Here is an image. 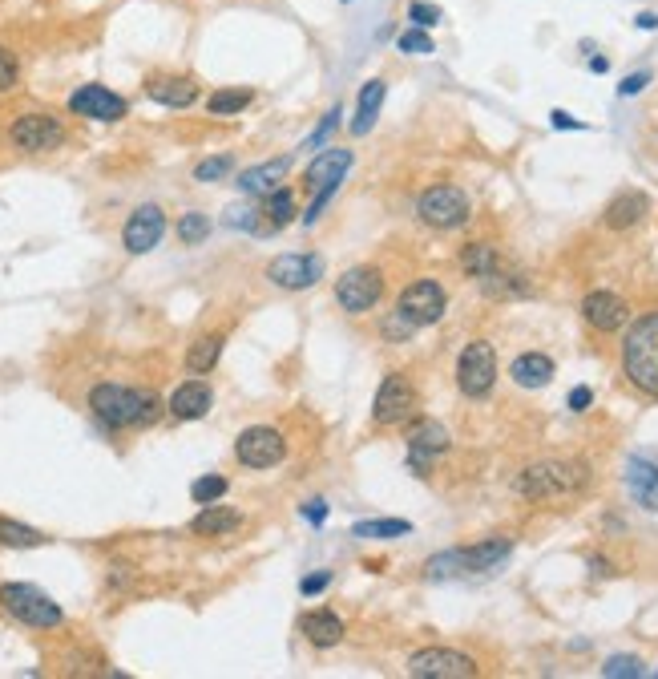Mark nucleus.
Masks as SVG:
<instances>
[{
  "mask_svg": "<svg viewBox=\"0 0 658 679\" xmlns=\"http://www.w3.org/2000/svg\"><path fill=\"white\" fill-rule=\"evenodd\" d=\"M327 582H332V574L319 570V574H307V578L299 582V591H303V595H319V591H327Z\"/></svg>",
  "mask_w": 658,
  "mask_h": 679,
  "instance_id": "c03bdc74",
  "label": "nucleus"
},
{
  "mask_svg": "<svg viewBox=\"0 0 658 679\" xmlns=\"http://www.w3.org/2000/svg\"><path fill=\"white\" fill-rule=\"evenodd\" d=\"M384 93H388V85H384L380 77H372V81H364V85H360L356 122H352V134H356V138L372 134V126H376V118H380V106H384Z\"/></svg>",
  "mask_w": 658,
  "mask_h": 679,
  "instance_id": "a878e982",
  "label": "nucleus"
},
{
  "mask_svg": "<svg viewBox=\"0 0 658 679\" xmlns=\"http://www.w3.org/2000/svg\"><path fill=\"white\" fill-rule=\"evenodd\" d=\"M336 126H340V106H336V110H327V118L315 126V134L307 138V150H319L327 138H332V130H336Z\"/></svg>",
  "mask_w": 658,
  "mask_h": 679,
  "instance_id": "ea45409f",
  "label": "nucleus"
},
{
  "mask_svg": "<svg viewBox=\"0 0 658 679\" xmlns=\"http://www.w3.org/2000/svg\"><path fill=\"white\" fill-rule=\"evenodd\" d=\"M239 514L235 510H227V506H202V514L190 522V530L194 534H206V538H223V534H231V530H239Z\"/></svg>",
  "mask_w": 658,
  "mask_h": 679,
  "instance_id": "cd10ccee",
  "label": "nucleus"
},
{
  "mask_svg": "<svg viewBox=\"0 0 658 679\" xmlns=\"http://www.w3.org/2000/svg\"><path fill=\"white\" fill-rule=\"evenodd\" d=\"M590 69H594V73H606V69H610V61H606V57H594V61H590Z\"/></svg>",
  "mask_w": 658,
  "mask_h": 679,
  "instance_id": "3c124183",
  "label": "nucleus"
},
{
  "mask_svg": "<svg viewBox=\"0 0 658 679\" xmlns=\"http://www.w3.org/2000/svg\"><path fill=\"white\" fill-rule=\"evenodd\" d=\"M287 170H291V158L259 162V166H251V170L239 174V190H243V194H271V190H279V182L287 178Z\"/></svg>",
  "mask_w": 658,
  "mask_h": 679,
  "instance_id": "5701e85b",
  "label": "nucleus"
},
{
  "mask_svg": "<svg viewBox=\"0 0 658 679\" xmlns=\"http://www.w3.org/2000/svg\"><path fill=\"white\" fill-rule=\"evenodd\" d=\"M396 45H400L404 53H412V57H428V53H436V45H432V37H428L424 29H404V33L396 37Z\"/></svg>",
  "mask_w": 658,
  "mask_h": 679,
  "instance_id": "4c0bfd02",
  "label": "nucleus"
},
{
  "mask_svg": "<svg viewBox=\"0 0 658 679\" xmlns=\"http://www.w3.org/2000/svg\"><path fill=\"white\" fill-rule=\"evenodd\" d=\"M590 469L582 461H537L517 477V494L529 502H550V498H570L586 490Z\"/></svg>",
  "mask_w": 658,
  "mask_h": 679,
  "instance_id": "f03ea898",
  "label": "nucleus"
},
{
  "mask_svg": "<svg viewBox=\"0 0 658 679\" xmlns=\"http://www.w3.org/2000/svg\"><path fill=\"white\" fill-rule=\"evenodd\" d=\"M420 219L436 231H453V227H465L469 223V194L457 190V186H428L416 203Z\"/></svg>",
  "mask_w": 658,
  "mask_h": 679,
  "instance_id": "1a4fd4ad",
  "label": "nucleus"
},
{
  "mask_svg": "<svg viewBox=\"0 0 658 679\" xmlns=\"http://www.w3.org/2000/svg\"><path fill=\"white\" fill-rule=\"evenodd\" d=\"M303 518H307L311 526H323V518H327V502H323V498L307 502V506H303Z\"/></svg>",
  "mask_w": 658,
  "mask_h": 679,
  "instance_id": "49530a36",
  "label": "nucleus"
},
{
  "mask_svg": "<svg viewBox=\"0 0 658 679\" xmlns=\"http://www.w3.org/2000/svg\"><path fill=\"white\" fill-rule=\"evenodd\" d=\"M146 93L154 97L158 106H170V110H186L198 102V85L190 77H154L146 85Z\"/></svg>",
  "mask_w": 658,
  "mask_h": 679,
  "instance_id": "412c9836",
  "label": "nucleus"
},
{
  "mask_svg": "<svg viewBox=\"0 0 658 679\" xmlns=\"http://www.w3.org/2000/svg\"><path fill=\"white\" fill-rule=\"evenodd\" d=\"M89 409L109 429H130V425H154L158 421V397L146 388L126 384H97L89 393Z\"/></svg>",
  "mask_w": 658,
  "mask_h": 679,
  "instance_id": "f257e3e1",
  "label": "nucleus"
},
{
  "mask_svg": "<svg viewBox=\"0 0 658 679\" xmlns=\"http://www.w3.org/2000/svg\"><path fill=\"white\" fill-rule=\"evenodd\" d=\"M582 316L598 332H618L630 320V308H626L622 296H614V291H590V296L582 300Z\"/></svg>",
  "mask_w": 658,
  "mask_h": 679,
  "instance_id": "a211bd4d",
  "label": "nucleus"
},
{
  "mask_svg": "<svg viewBox=\"0 0 658 679\" xmlns=\"http://www.w3.org/2000/svg\"><path fill=\"white\" fill-rule=\"evenodd\" d=\"M162 235H166V215H162V207L146 203V207H138V211L126 219L122 243H126L130 255H146V251H154V247L162 243Z\"/></svg>",
  "mask_w": 658,
  "mask_h": 679,
  "instance_id": "2eb2a0df",
  "label": "nucleus"
},
{
  "mask_svg": "<svg viewBox=\"0 0 658 679\" xmlns=\"http://www.w3.org/2000/svg\"><path fill=\"white\" fill-rule=\"evenodd\" d=\"M646 211H650V199H646V194H638V190H622L618 199L606 207L602 223H606L610 231H626V227H634Z\"/></svg>",
  "mask_w": 658,
  "mask_h": 679,
  "instance_id": "b1692460",
  "label": "nucleus"
},
{
  "mask_svg": "<svg viewBox=\"0 0 658 679\" xmlns=\"http://www.w3.org/2000/svg\"><path fill=\"white\" fill-rule=\"evenodd\" d=\"M283 453H287V441H283V433L271 429V425H251V429H243L239 441H235V457H239L247 469H271V465L283 461Z\"/></svg>",
  "mask_w": 658,
  "mask_h": 679,
  "instance_id": "f8f14e48",
  "label": "nucleus"
},
{
  "mask_svg": "<svg viewBox=\"0 0 658 679\" xmlns=\"http://www.w3.org/2000/svg\"><path fill=\"white\" fill-rule=\"evenodd\" d=\"M602 675H610V679H630V675H646V667H642V659H634V655H614V659H606Z\"/></svg>",
  "mask_w": 658,
  "mask_h": 679,
  "instance_id": "58836bf2",
  "label": "nucleus"
},
{
  "mask_svg": "<svg viewBox=\"0 0 658 679\" xmlns=\"http://www.w3.org/2000/svg\"><path fill=\"white\" fill-rule=\"evenodd\" d=\"M634 25H638V29H658V17H654V13H642Z\"/></svg>",
  "mask_w": 658,
  "mask_h": 679,
  "instance_id": "8fccbe9b",
  "label": "nucleus"
},
{
  "mask_svg": "<svg viewBox=\"0 0 658 679\" xmlns=\"http://www.w3.org/2000/svg\"><path fill=\"white\" fill-rule=\"evenodd\" d=\"M461 267H465L473 279H485V275H493V271L501 267V255H497L493 243H469V247L461 251Z\"/></svg>",
  "mask_w": 658,
  "mask_h": 679,
  "instance_id": "c85d7f7f",
  "label": "nucleus"
},
{
  "mask_svg": "<svg viewBox=\"0 0 658 679\" xmlns=\"http://www.w3.org/2000/svg\"><path fill=\"white\" fill-rule=\"evenodd\" d=\"M493 380H497V352H493V344H489V340L465 344V352H461V360H457V384H461V393L473 397V401H481V397L493 393Z\"/></svg>",
  "mask_w": 658,
  "mask_h": 679,
  "instance_id": "6e6552de",
  "label": "nucleus"
},
{
  "mask_svg": "<svg viewBox=\"0 0 658 679\" xmlns=\"http://www.w3.org/2000/svg\"><path fill=\"white\" fill-rule=\"evenodd\" d=\"M590 401H594V393H590V388H586V384H582V388H574V393H570V409H574V413L590 409Z\"/></svg>",
  "mask_w": 658,
  "mask_h": 679,
  "instance_id": "09e8293b",
  "label": "nucleus"
},
{
  "mask_svg": "<svg viewBox=\"0 0 658 679\" xmlns=\"http://www.w3.org/2000/svg\"><path fill=\"white\" fill-rule=\"evenodd\" d=\"M449 449V433L436 425V421H428V417H420V421H412V429H408V469L412 473H428V465L436 461Z\"/></svg>",
  "mask_w": 658,
  "mask_h": 679,
  "instance_id": "ddd939ff",
  "label": "nucleus"
},
{
  "mask_svg": "<svg viewBox=\"0 0 658 679\" xmlns=\"http://www.w3.org/2000/svg\"><path fill=\"white\" fill-rule=\"evenodd\" d=\"M420 409V397H416V384L404 376V372H388L384 384L376 388V405H372V421L376 425H404L412 421Z\"/></svg>",
  "mask_w": 658,
  "mask_h": 679,
  "instance_id": "0eeeda50",
  "label": "nucleus"
},
{
  "mask_svg": "<svg viewBox=\"0 0 658 679\" xmlns=\"http://www.w3.org/2000/svg\"><path fill=\"white\" fill-rule=\"evenodd\" d=\"M0 546L33 550V546H45V534L33 530V526H21V522H13V518H0Z\"/></svg>",
  "mask_w": 658,
  "mask_h": 679,
  "instance_id": "473e14b6",
  "label": "nucleus"
},
{
  "mask_svg": "<svg viewBox=\"0 0 658 679\" xmlns=\"http://www.w3.org/2000/svg\"><path fill=\"white\" fill-rule=\"evenodd\" d=\"M255 215H259L255 207H231V211H227V223H231V227H251V231H259V219H255Z\"/></svg>",
  "mask_w": 658,
  "mask_h": 679,
  "instance_id": "37998d69",
  "label": "nucleus"
},
{
  "mask_svg": "<svg viewBox=\"0 0 658 679\" xmlns=\"http://www.w3.org/2000/svg\"><path fill=\"white\" fill-rule=\"evenodd\" d=\"M408 675L412 679H469L477 675V659L449 651V647H428L408 659Z\"/></svg>",
  "mask_w": 658,
  "mask_h": 679,
  "instance_id": "9b49d317",
  "label": "nucleus"
},
{
  "mask_svg": "<svg viewBox=\"0 0 658 679\" xmlns=\"http://www.w3.org/2000/svg\"><path fill=\"white\" fill-rule=\"evenodd\" d=\"M263 215H267V223H263L259 231H279V227H287L291 215H295V194H291V190H271Z\"/></svg>",
  "mask_w": 658,
  "mask_h": 679,
  "instance_id": "2f4dec72",
  "label": "nucleus"
},
{
  "mask_svg": "<svg viewBox=\"0 0 658 679\" xmlns=\"http://www.w3.org/2000/svg\"><path fill=\"white\" fill-rule=\"evenodd\" d=\"M210 235V219L206 215H198V211H190V215H182V223H178V239L186 243V247H194V243H202Z\"/></svg>",
  "mask_w": 658,
  "mask_h": 679,
  "instance_id": "c9c22d12",
  "label": "nucleus"
},
{
  "mask_svg": "<svg viewBox=\"0 0 658 679\" xmlns=\"http://www.w3.org/2000/svg\"><path fill=\"white\" fill-rule=\"evenodd\" d=\"M267 279L283 291H303L323 279V259L319 255H279L267 263Z\"/></svg>",
  "mask_w": 658,
  "mask_h": 679,
  "instance_id": "4468645a",
  "label": "nucleus"
},
{
  "mask_svg": "<svg viewBox=\"0 0 658 679\" xmlns=\"http://www.w3.org/2000/svg\"><path fill=\"white\" fill-rule=\"evenodd\" d=\"M513 550L509 538H489V542H477V546H461V550H449V554H436L428 558L424 574L428 578H453V574H477V570H493L497 562H505Z\"/></svg>",
  "mask_w": 658,
  "mask_h": 679,
  "instance_id": "20e7f679",
  "label": "nucleus"
},
{
  "mask_svg": "<svg viewBox=\"0 0 658 679\" xmlns=\"http://www.w3.org/2000/svg\"><path fill=\"white\" fill-rule=\"evenodd\" d=\"M251 97H255V93H251L247 85H243V89H239V85H235V89H214V93H210V102H206V110H210L214 118H227V114L247 110V106H251Z\"/></svg>",
  "mask_w": 658,
  "mask_h": 679,
  "instance_id": "7c9ffc66",
  "label": "nucleus"
},
{
  "mask_svg": "<svg viewBox=\"0 0 658 679\" xmlns=\"http://www.w3.org/2000/svg\"><path fill=\"white\" fill-rule=\"evenodd\" d=\"M380 296H384V275H380L376 267H352V271H344V279L336 283V300H340V308L352 312V316H364L368 308H376Z\"/></svg>",
  "mask_w": 658,
  "mask_h": 679,
  "instance_id": "9d476101",
  "label": "nucleus"
},
{
  "mask_svg": "<svg viewBox=\"0 0 658 679\" xmlns=\"http://www.w3.org/2000/svg\"><path fill=\"white\" fill-rule=\"evenodd\" d=\"M227 494V477H218V473H206V477H198L194 485H190V498L198 502V506H210V502H218Z\"/></svg>",
  "mask_w": 658,
  "mask_h": 679,
  "instance_id": "f704fd0d",
  "label": "nucleus"
},
{
  "mask_svg": "<svg viewBox=\"0 0 658 679\" xmlns=\"http://www.w3.org/2000/svg\"><path fill=\"white\" fill-rule=\"evenodd\" d=\"M17 77H21V65H17V57H13L9 49H0V93H9V89L17 85Z\"/></svg>",
  "mask_w": 658,
  "mask_h": 679,
  "instance_id": "a19ab883",
  "label": "nucleus"
},
{
  "mask_svg": "<svg viewBox=\"0 0 658 679\" xmlns=\"http://www.w3.org/2000/svg\"><path fill=\"white\" fill-rule=\"evenodd\" d=\"M9 138H13V146H21V150H53V146H61V138H65V130H61V122L57 118H49V114H25V118H17L13 122V130H9Z\"/></svg>",
  "mask_w": 658,
  "mask_h": 679,
  "instance_id": "f3484780",
  "label": "nucleus"
},
{
  "mask_svg": "<svg viewBox=\"0 0 658 679\" xmlns=\"http://www.w3.org/2000/svg\"><path fill=\"white\" fill-rule=\"evenodd\" d=\"M218 356H223V336H198L190 344V352H186V368L202 376V372H210L218 364Z\"/></svg>",
  "mask_w": 658,
  "mask_h": 679,
  "instance_id": "c756f323",
  "label": "nucleus"
},
{
  "mask_svg": "<svg viewBox=\"0 0 658 679\" xmlns=\"http://www.w3.org/2000/svg\"><path fill=\"white\" fill-rule=\"evenodd\" d=\"M646 85H650V73H630V77L618 85V93H622V97H634V93H642Z\"/></svg>",
  "mask_w": 658,
  "mask_h": 679,
  "instance_id": "a18cd8bd",
  "label": "nucleus"
},
{
  "mask_svg": "<svg viewBox=\"0 0 658 679\" xmlns=\"http://www.w3.org/2000/svg\"><path fill=\"white\" fill-rule=\"evenodd\" d=\"M210 388L202 384V380H186L182 388H174V397H170V417H178V421H198V417H206L210 413Z\"/></svg>",
  "mask_w": 658,
  "mask_h": 679,
  "instance_id": "aec40b11",
  "label": "nucleus"
},
{
  "mask_svg": "<svg viewBox=\"0 0 658 679\" xmlns=\"http://www.w3.org/2000/svg\"><path fill=\"white\" fill-rule=\"evenodd\" d=\"M622 368H626V376L642 388L646 397L658 401V312L642 316V320L626 332Z\"/></svg>",
  "mask_w": 658,
  "mask_h": 679,
  "instance_id": "7ed1b4c3",
  "label": "nucleus"
},
{
  "mask_svg": "<svg viewBox=\"0 0 658 679\" xmlns=\"http://www.w3.org/2000/svg\"><path fill=\"white\" fill-rule=\"evenodd\" d=\"M445 308H449V296H445V287L436 283V279H416V283H408V287L400 291V300H396V316H400L404 324H412V328L441 324Z\"/></svg>",
  "mask_w": 658,
  "mask_h": 679,
  "instance_id": "39448f33",
  "label": "nucleus"
},
{
  "mask_svg": "<svg viewBox=\"0 0 658 679\" xmlns=\"http://www.w3.org/2000/svg\"><path fill=\"white\" fill-rule=\"evenodd\" d=\"M509 376L521 384V388H545L554 380V360L545 352H521L513 364H509Z\"/></svg>",
  "mask_w": 658,
  "mask_h": 679,
  "instance_id": "393cba45",
  "label": "nucleus"
},
{
  "mask_svg": "<svg viewBox=\"0 0 658 679\" xmlns=\"http://www.w3.org/2000/svg\"><path fill=\"white\" fill-rule=\"evenodd\" d=\"M231 166H235V158H231V154L206 158V162H198V166H194V182H218V178H227V174H231Z\"/></svg>",
  "mask_w": 658,
  "mask_h": 679,
  "instance_id": "e433bc0d",
  "label": "nucleus"
},
{
  "mask_svg": "<svg viewBox=\"0 0 658 679\" xmlns=\"http://www.w3.org/2000/svg\"><path fill=\"white\" fill-rule=\"evenodd\" d=\"M69 110L77 118H93V122H118V118H126V102L114 89H105V85H81L69 97Z\"/></svg>",
  "mask_w": 658,
  "mask_h": 679,
  "instance_id": "dca6fc26",
  "label": "nucleus"
},
{
  "mask_svg": "<svg viewBox=\"0 0 658 679\" xmlns=\"http://www.w3.org/2000/svg\"><path fill=\"white\" fill-rule=\"evenodd\" d=\"M626 485H630V494H634V502L642 510H658V465L634 457L626 465Z\"/></svg>",
  "mask_w": 658,
  "mask_h": 679,
  "instance_id": "4be33fe9",
  "label": "nucleus"
},
{
  "mask_svg": "<svg viewBox=\"0 0 658 679\" xmlns=\"http://www.w3.org/2000/svg\"><path fill=\"white\" fill-rule=\"evenodd\" d=\"M408 17L420 25V29H432V25H441V9L436 5H428V0H416V5L408 9Z\"/></svg>",
  "mask_w": 658,
  "mask_h": 679,
  "instance_id": "79ce46f5",
  "label": "nucleus"
},
{
  "mask_svg": "<svg viewBox=\"0 0 658 679\" xmlns=\"http://www.w3.org/2000/svg\"><path fill=\"white\" fill-rule=\"evenodd\" d=\"M352 534L356 538H404L412 534V526L404 518H376V522H356Z\"/></svg>",
  "mask_w": 658,
  "mask_h": 679,
  "instance_id": "72a5a7b5",
  "label": "nucleus"
},
{
  "mask_svg": "<svg viewBox=\"0 0 658 679\" xmlns=\"http://www.w3.org/2000/svg\"><path fill=\"white\" fill-rule=\"evenodd\" d=\"M0 607L29 627H57L65 619L61 607L45 591L29 587V582H5V587H0Z\"/></svg>",
  "mask_w": 658,
  "mask_h": 679,
  "instance_id": "423d86ee",
  "label": "nucleus"
},
{
  "mask_svg": "<svg viewBox=\"0 0 658 679\" xmlns=\"http://www.w3.org/2000/svg\"><path fill=\"white\" fill-rule=\"evenodd\" d=\"M303 635L311 647H336L344 639V619L332 615V611H311L303 619Z\"/></svg>",
  "mask_w": 658,
  "mask_h": 679,
  "instance_id": "bb28decb",
  "label": "nucleus"
},
{
  "mask_svg": "<svg viewBox=\"0 0 658 679\" xmlns=\"http://www.w3.org/2000/svg\"><path fill=\"white\" fill-rule=\"evenodd\" d=\"M352 150H344V146H332V150H319L315 158H311V166H307V174H303V186L307 190H319V186H327V182H344V174L352 170Z\"/></svg>",
  "mask_w": 658,
  "mask_h": 679,
  "instance_id": "6ab92c4d",
  "label": "nucleus"
},
{
  "mask_svg": "<svg viewBox=\"0 0 658 679\" xmlns=\"http://www.w3.org/2000/svg\"><path fill=\"white\" fill-rule=\"evenodd\" d=\"M550 122H554V130H586V122L570 118L566 110H554V114H550Z\"/></svg>",
  "mask_w": 658,
  "mask_h": 679,
  "instance_id": "de8ad7c7",
  "label": "nucleus"
}]
</instances>
